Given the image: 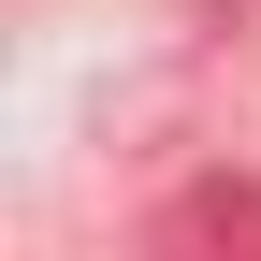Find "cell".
I'll use <instances>...</instances> for the list:
<instances>
[{"mask_svg":"<svg viewBox=\"0 0 261 261\" xmlns=\"http://www.w3.org/2000/svg\"><path fill=\"white\" fill-rule=\"evenodd\" d=\"M160 247H174V261H203V247H261V174H203V189H174V203H160Z\"/></svg>","mask_w":261,"mask_h":261,"instance_id":"cell-1","label":"cell"}]
</instances>
